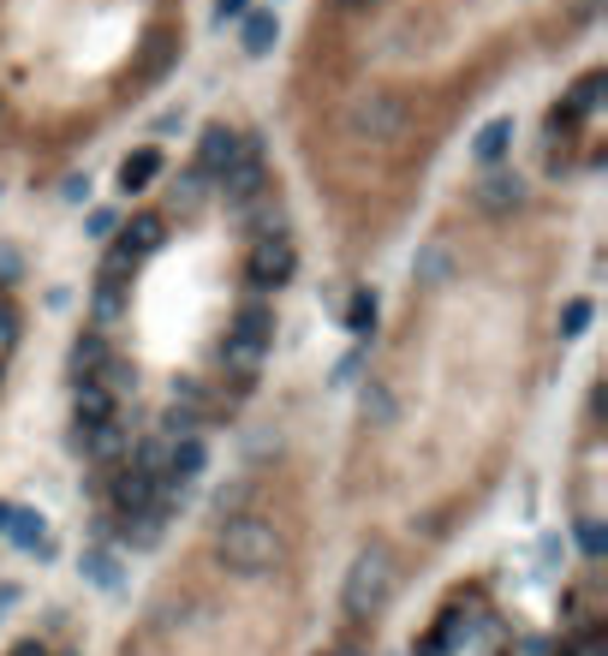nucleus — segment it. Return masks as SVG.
I'll use <instances>...</instances> for the list:
<instances>
[{
	"mask_svg": "<svg viewBox=\"0 0 608 656\" xmlns=\"http://www.w3.org/2000/svg\"><path fill=\"white\" fill-rule=\"evenodd\" d=\"M215 561L239 579H257L281 561V532L257 513H227V520H215Z\"/></svg>",
	"mask_w": 608,
	"mask_h": 656,
	"instance_id": "nucleus-1",
	"label": "nucleus"
},
{
	"mask_svg": "<svg viewBox=\"0 0 608 656\" xmlns=\"http://www.w3.org/2000/svg\"><path fill=\"white\" fill-rule=\"evenodd\" d=\"M388 591H394V549H388V544H364L358 555H352V567H346L340 603H346L352 621H370V615L388 603Z\"/></svg>",
	"mask_w": 608,
	"mask_h": 656,
	"instance_id": "nucleus-2",
	"label": "nucleus"
},
{
	"mask_svg": "<svg viewBox=\"0 0 608 656\" xmlns=\"http://www.w3.org/2000/svg\"><path fill=\"white\" fill-rule=\"evenodd\" d=\"M346 137H358V144L370 149H394L405 132H412V102H400L394 90H370L358 96V102H346Z\"/></svg>",
	"mask_w": 608,
	"mask_h": 656,
	"instance_id": "nucleus-3",
	"label": "nucleus"
},
{
	"mask_svg": "<svg viewBox=\"0 0 608 656\" xmlns=\"http://www.w3.org/2000/svg\"><path fill=\"white\" fill-rule=\"evenodd\" d=\"M269 340H275V305L269 299H245V305L233 311V323H227L221 359L233 364V370H257V359L269 352Z\"/></svg>",
	"mask_w": 608,
	"mask_h": 656,
	"instance_id": "nucleus-4",
	"label": "nucleus"
},
{
	"mask_svg": "<svg viewBox=\"0 0 608 656\" xmlns=\"http://www.w3.org/2000/svg\"><path fill=\"white\" fill-rule=\"evenodd\" d=\"M293 275H299V251H293V239H287V233H263L257 245H251V257H245L251 293H281Z\"/></svg>",
	"mask_w": 608,
	"mask_h": 656,
	"instance_id": "nucleus-5",
	"label": "nucleus"
},
{
	"mask_svg": "<svg viewBox=\"0 0 608 656\" xmlns=\"http://www.w3.org/2000/svg\"><path fill=\"white\" fill-rule=\"evenodd\" d=\"M215 185H221V197L233 209H257L263 197H269V192H263V144H257V137H239V156L221 168V180H215Z\"/></svg>",
	"mask_w": 608,
	"mask_h": 656,
	"instance_id": "nucleus-6",
	"label": "nucleus"
},
{
	"mask_svg": "<svg viewBox=\"0 0 608 656\" xmlns=\"http://www.w3.org/2000/svg\"><path fill=\"white\" fill-rule=\"evenodd\" d=\"M519 204H525V180H519V173H507V168H489L484 180H477V192H472V209H477L484 221H507Z\"/></svg>",
	"mask_w": 608,
	"mask_h": 656,
	"instance_id": "nucleus-7",
	"label": "nucleus"
},
{
	"mask_svg": "<svg viewBox=\"0 0 608 656\" xmlns=\"http://www.w3.org/2000/svg\"><path fill=\"white\" fill-rule=\"evenodd\" d=\"M108 501H113V513H120V520L149 513V508H161V477L137 472V465H120V472H113V484H108Z\"/></svg>",
	"mask_w": 608,
	"mask_h": 656,
	"instance_id": "nucleus-8",
	"label": "nucleus"
},
{
	"mask_svg": "<svg viewBox=\"0 0 608 656\" xmlns=\"http://www.w3.org/2000/svg\"><path fill=\"white\" fill-rule=\"evenodd\" d=\"M203 465H209V448H203V436H197V430H185V436H173V441H168V453H161V484L185 496V484H197Z\"/></svg>",
	"mask_w": 608,
	"mask_h": 656,
	"instance_id": "nucleus-9",
	"label": "nucleus"
},
{
	"mask_svg": "<svg viewBox=\"0 0 608 656\" xmlns=\"http://www.w3.org/2000/svg\"><path fill=\"white\" fill-rule=\"evenodd\" d=\"M603 90H608V72H585V78H579L573 90L561 96V108H555V125H561V132H573V125H585L591 113L603 108Z\"/></svg>",
	"mask_w": 608,
	"mask_h": 656,
	"instance_id": "nucleus-10",
	"label": "nucleus"
},
{
	"mask_svg": "<svg viewBox=\"0 0 608 656\" xmlns=\"http://www.w3.org/2000/svg\"><path fill=\"white\" fill-rule=\"evenodd\" d=\"M239 156V132L227 120H209L197 132V173H209V180H221V168Z\"/></svg>",
	"mask_w": 608,
	"mask_h": 656,
	"instance_id": "nucleus-11",
	"label": "nucleus"
},
{
	"mask_svg": "<svg viewBox=\"0 0 608 656\" xmlns=\"http://www.w3.org/2000/svg\"><path fill=\"white\" fill-rule=\"evenodd\" d=\"M453 245H441V239H429V245H417V257H412V281H417V293H441V287L453 281Z\"/></svg>",
	"mask_w": 608,
	"mask_h": 656,
	"instance_id": "nucleus-12",
	"label": "nucleus"
},
{
	"mask_svg": "<svg viewBox=\"0 0 608 656\" xmlns=\"http://www.w3.org/2000/svg\"><path fill=\"white\" fill-rule=\"evenodd\" d=\"M7 544H12V549H24V555H36V561H48V555H54L48 520H42V513H31V508H12V520H7Z\"/></svg>",
	"mask_w": 608,
	"mask_h": 656,
	"instance_id": "nucleus-13",
	"label": "nucleus"
},
{
	"mask_svg": "<svg viewBox=\"0 0 608 656\" xmlns=\"http://www.w3.org/2000/svg\"><path fill=\"white\" fill-rule=\"evenodd\" d=\"M513 113H496L489 125H477V137H472V156H477V168H501L507 161V149H513Z\"/></svg>",
	"mask_w": 608,
	"mask_h": 656,
	"instance_id": "nucleus-14",
	"label": "nucleus"
},
{
	"mask_svg": "<svg viewBox=\"0 0 608 656\" xmlns=\"http://www.w3.org/2000/svg\"><path fill=\"white\" fill-rule=\"evenodd\" d=\"M161 180V149L156 144H144V149H132V156L120 161V173H113V185H120L125 197H137V192H149V185Z\"/></svg>",
	"mask_w": 608,
	"mask_h": 656,
	"instance_id": "nucleus-15",
	"label": "nucleus"
},
{
	"mask_svg": "<svg viewBox=\"0 0 608 656\" xmlns=\"http://www.w3.org/2000/svg\"><path fill=\"white\" fill-rule=\"evenodd\" d=\"M275 42H281V19H275L269 7L239 19V48H245V60H269Z\"/></svg>",
	"mask_w": 608,
	"mask_h": 656,
	"instance_id": "nucleus-16",
	"label": "nucleus"
},
{
	"mask_svg": "<svg viewBox=\"0 0 608 656\" xmlns=\"http://www.w3.org/2000/svg\"><path fill=\"white\" fill-rule=\"evenodd\" d=\"M358 418L370 424V430H394V418H400L394 388H388V382H376V376H370V382L358 388Z\"/></svg>",
	"mask_w": 608,
	"mask_h": 656,
	"instance_id": "nucleus-17",
	"label": "nucleus"
},
{
	"mask_svg": "<svg viewBox=\"0 0 608 656\" xmlns=\"http://www.w3.org/2000/svg\"><path fill=\"white\" fill-rule=\"evenodd\" d=\"M161 239H168V221H161V216H156V209H144V216H132V221H125V233H120V245H125V251H132V257H137V263H144V257H149V251H161Z\"/></svg>",
	"mask_w": 608,
	"mask_h": 656,
	"instance_id": "nucleus-18",
	"label": "nucleus"
},
{
	"mask_svg": "<svg viewBox=\"0 0 608 656\" xmlns=\"http://www.w3.org/2000/svg\"><path fill=\"white\" fill-rule=\"evenodd\" d=\"M108 359H113V352H108V335H96V328H90V335H78V340H72V359H66L72 382H90V376H96Z\"/></svg>",
	"mask_w": 608,
	"mask_h": 656,
	"instance_id": "nucleus-19",
	"label": "nucleus"
},
{
	"mask_svg": "<svg viewBox=\"0 0 608 656\" xmlns=\"http://www.w3.org/2000/svg\"><path fill=\"white\" fill-rule=\"evenodd\" d=\"M78 567H84V579H90L96 591H113V585H120V561H113V555L101 549V544L84 549V555H78Z\"/></svg>",
	"mask_w": 608,
	"mask_h": 656,
	"instance_id": "nucleus-20",
	"label": "nucleus"
},
{
	"mask_svg": "<svg viewBox=\"0 0 608 656\" xmlns=\"http://www.w3.org/2000/svg\"><path fill=\"white\" fill-rule=\"evenodd\" d=\"M84 453H90V460L96 465H113V460H120V453H125V430H120V424H101V430H90V436H84Z\"/></svg>",
	"mask_w": 608,
	"mask_h": 656,
	"instance_id": "nucleus-21",
	"label": "nucleus"
},
{
	"mask_svg": "<svg viewBox=\"0 0 608 656\" xmlns=\"http://www.w3.org/2000/svg\"><path fill=\"white\" fill-rule=\"evenodd\" d=\"M120 311H125V281L120 275H96V317L113 323Z\"/></svg>",
	"mask_w": 608,
	"mask_h": 656,
	"instance_id": "nucleus-22",
	"label": "nucleus"
},
{
	"mask_svg": "<svg viewBox=\"0 0 608 656\" xmlns=\"http://www.w3.org/2000/svg\"><path fill=\"white\" fill-rule=\"evenodd\" d=\"M346 328H352V335H370V328H376V293H370V287H358V293H352Z\"/></svg>",
	"mask_w": 608,
	"mask_h": 656,
	"instance_id": "nucleus-23",
	"label": "nucleus"
},
{
	"mask_svg": "<svg viewBox=\"0 0 608 656\" xmlns=\"http://www.w3.org/2000/svg\"><path fill=\"white\" fill-rule=\"evenodd\" d=\"M161 453H168V441L144 436V441H137V453H132V465H137V472H149V477H161Z\"/></svg>",
	"mask_w": 608,
	"mask_h": 656,
	"instance_id": "nucleus-24",
	"label": "nucleus"
},
{
	"mask_svg": "<svg viewBox=\"0 0 608 656\" xmlns=\"http://www.w3.org/2000/svg\"><path fill=\"white\" fill-rule=\"evenodd\" d=\"M203 192H209V173H197V168L173 180V197H180L185 209H197V204H203Z\"/></svg>",
	"mask_w": 608,
	"mask_h": 656,
	"instance_id": "nucleus-25",
	"label": "nucleus"
},
{
	"mask_svg": "<svg viewBox=\"0 0 608 656\" xmlns=\"http://www.w3.org/2000/svg\"><path fill=\"white\" fill-rule=\"evenodd\" d=\"M579 549H585L591 561H597V555L608 549V532H603V520H579Z\"/></svg>",
	"mask_w": 608,
	"mask_h": 656,
	"instance_id": "nucleus-26",
	"label": "nucleus"
},
{
	"mask_svg": "<svg viewBox=\"0 0 608 656\" xmlns=\"http://www.w3.org/2000/svg\"><path fill=\"white\" fill-rule=\"evenodd\" d=\"M585 323H591V305L585 299H573V305L561 311V340H573V335H585Z\"/></svg>",
	"mask_w": 608,
	"mask_h": 656,
	"instance_id": "nucleus-27",
	"label": "nucleus"
},
{
	"mask_svg": "<svg viewBox=\"0 0 608 656\" xmlns=\"http://www.w3.org/2000/svg\"><path fill=\"white\" fill-rule=\"evenodd\" d=\"M12 347H19V311H12L7 299H0V359H7Z\"/></svg>",
	"mask_w": 608,
	"mask_h": 656,
	"instance_id": "nucleus-28",
	"label": "nucleus"
},
{
	"mask_svg": "<svg viewBox=\"0 0 608 656\" xmlns=\"http://www.w3.org/2000/svg\"><path fill=\"white\" fill-rule=\"evenodd\" d=\"M245 0H215V24H221V31H227V24H239V19H245Z\"/></svg>",
	"mask_w": 608,
	"mask_h": 656,
	"instance_id": "nucleus-29",
	"label": "nucleus"
},
{
	"mask_svg": "<svg viewBox=\"0 0 608 656\" xmlns=\"http://www.w3.org/2000/svg\"><path fill=\"white\" fill-rule=\"evenodd\" d=\"M84 233H90V239H108V233H113V209H90V216H84Z\"/></svg>",
	"mask_w": 608,
	"mask_h": 656,
	"instance_id": "nucleus-30",
	"label": "nucleus"
},
{
	"mask_svg": "<svg viewBox=\"0 0 608 656\" xmlns=\"http://www.w3.org/2000/svg\"><path fill=\"white\" fill-rule=\"evenodd\" d=\"M60 192H66V197H72V204H84V197H90V180H78V173H72V180H66V185H60Z\"/></svg>",
	"mask_w": 608,
	"mask_h": 656,
	"instance_id": "nucleus-31",
	"label": "nucleus"
},
{
	"mask_svg": "<svg viewBox=\"0 0 608 656\" xmlns=\"http://www.w3.org/2000/svg\"><path fill=\"white\" fill-rule=\"evenodd\" d=\"M12 275H19V257H12L7 245H0V281H12Z\"/></svg>",
	"mask_w": 608,
	"mask_h": 656,
	"instance_id": "nucleus-32",
	"label": "nucleus"
},
{
	"mask_svg": "<svg viewBox=\"0 0 608 656\" xmlns=\"http://www.w3.org/2000/svg\"><path fill=\"white\" fill-rule=\"evenodd\" d=\"M335 12H364V7H376V0H328Z\"/></svg>",
	"mask_w": 608,
	"mask_h": 656,
	"instance_id": "nucleus-33",
	"label": "nucleus"
},
{
	"mask_svg": "<svg viewBox=\"0 0 608 656\" xmlns=\"http://www.w3.org/2000/svg\"><path fill=\"white\" fill-rule=\"evenodd\" d=\"M7 520H12V501H0V537H7Z\"/></svg>",
	"mask_w": 608,
	"mask_h": 656,
	"instance_id": "nucleus-34",
	"label": "nucleus"
},
{
	"mask_svg": "<svg viewBox=\"0 0 608 656\" xmlns=\"http://www.w3.org/2000/svg\"><path fill=\"white\" fill-rule=\"evenodd\" d=\"M335 656H364V651H358V645H340V651H335Z\"/></svg>",
	"mask_w": 608,
	"mask_h": 656,
	"instance_id": "nucleus-35",
	"label": "nucleus"
},
{
	"mask_svg": "<svg viewBox=\"0 0 608 656\" xmlns=\"http://www.w3.org/2000/svg\"><path fill=\"white\" fill-rule=\"evenodd\" d=\"M12 609V591H0V615H7Z\"/></svg>",
	"mask_w": 608,
	"mask_h": 656,
	"instance_id": "nucleus-36",
	"label": "nucleus"
},
{
	"mask_svg": "<svg viewBox=\"0 0 608 656\" xmlns=\"http://www.w3.org/2000/svg\"><path fill=\"white\" fill-rule=\"evenodd\" d=\"M19 656H42V651H36V645H24V651H19Z\"/></svg>",
	"mask_w": 608,
	"mask_h": 656,
	"instance_id": "nucleus-37",
	"label": "nucleus"
}]
</instances>
